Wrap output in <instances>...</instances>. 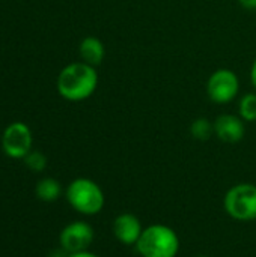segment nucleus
<instances>
[{"mask_svg":"<svg viewBox=\"0 0 256 257\" xmlns=\"http://www.w3.org/2000/svg\"><path fill=\"white\" fill-rule=\"evenodd\" d=\"M56 87L59 95L66 101H84L91 98L98 87V72L95 66L84 62L69 63L59 72Z\"/></svg>","mask_w":256,"mask_h":257,"instance_id":"nucleus-1","label":"nucleus"},{"mask_svg":"<svg viewBox=\"0 0 256 257\" xmlns=\"http://www.w3.org/2000/svg\"><path fill=\"white\" fill-rule=\"evenodd\" d=\"M136 248L142 257H177L180 238L169 226L151 224L143 229Z\"/></svg>","mask_w":256,"mask_h":257,"instance_id":"nucleus-2","label":"nucleus"},{"mask_svg":"<svg viewBox=\"0 0 256 257\" xmlns=\"http://www.w3.org/2000/svg\"><path fill=\"white\" fill-rule=\"evenodd\" d=\"M71 206L84 215H95L104 206V193L98 184L91 179L80 178L69 184L66 191Z\"/></svg>","mask_w":256,"mask_h":257,"instance_id":"nucleus-3","label":"nucleus"},{"mask_svg":"<svg viewBox=\"0 0 256 257\" xmlns=\"http://www.w3.org/2000/svg\"><path fill=\"white\" fill-rule=\"evenodd\" d=\"M225 211L238 221H252L256 218V185L237 184L231 187L223 200Z\"/></svg>","mask_w":256,"mask_h":257,"instance_id":"nucleus-4","label":"nucleus"},{"mask_svg":"<svg viewBox=\"0 0 256 257\" xmlns=\"http://www.w3.org/2000/svg\"><path fill=\"white\" fill-rule=\"evenodd\" d=\"M205 89L214 104H229L240 92V80L232 69L219 68L208 77Z\"/></svg>","mask_w":256,"mask_h":257,"instance_id":"nucleus-5","label":"nucleus"},{"mask_svg":"<svg viewBox=\"0 0 256 257\" xmlns=\"http://www.w3.org/2000/svg\"><path fill=\"white\" fill-rule=\"evenodd\" d=\"M2 146L5 154L11 158L26 157L32 148V133L29 126L23 122L11 123L3 133Z\"/></svg>","mask_w":256,"mask_h":257,"instance_id":"nucleus-6","label":"nucleus"},{"mask_svg":"<svg viewBox=\"0 0 256 257\" xmlns=\"http://www.w3.org/2000/svg\"><path fill=\"white\" fill-rule=\"evenodd\" d=\"M94 241V230L84 221H75L68 224L60 233V244L65 251L71 254L86 251Z\"/></svg>","mask_w":256,"mask_h":257,"instance_id":"nucleus-7","label":"nucleus"},{"mask_svg":"<svg viewBox=\"0 0 256 257\" xmlns=\"http://www.w3.org/2000/svg\"><path fill=\"white\" fill-rule=\"evenodd\" d=\"M213 123H214V136H217L219 140H222L223 143L234 145L243 140L244 137L246 126H244V120L240 116L225 113L217 116Z\"/></svg>","mask_w":256,"mask_h":257,"instance_id":"nucleus-8","label":"nucleus"},{"mask_svg":"<svg viewBox=\"0 0 256 257\" xmlns=\"http://www.w3.org/2000/svg\"><path fill=\"white\" fill-rule=\"evenodd\" d=\"M143 232L140 220L133 214H121L113 221L115 238L125 245H136Z\"/></svg>","mask_w":256,"mask_h":257,"instance_id":"nucleus-9","label":"nucleus"},{"mask_svg":"<svg viewBox=\"0 0 256 257\" xmlns=\"http://www.w3.org/2000/svg\"><path fill=\"white\" fill-rule=\"evenodd\" d=\"M78 53H80L81 62L92 65V66H97V65H101V62L104 60L106 48H104V44L98 38L86 36L80 42Z\"/></svg>","mask_w":256,"mask_h":257,"instance_id":"nucleus-10","label":"nucleus"},{"mask_svg":"<svg viewBox=\"0 0 256 257\" xmlns=\"http://www.w3.org/2000/svg\"><path fill=\"white\" fill-rule=\"evenodd\" d=\"M190 134L193 139L199 142H205L211 136H214V123L205 117H198L190 125Z\"/></svg>","mask_w":256,"mask_h":257,"instance_id":"nucleus-11","label":"nucleus"},{"mask_svg":"<svg viewBox=\"0 0 256 257\" xmlns=\"http://www.w3.org/2000/svg\"><path fill=\"white\" fill-rule=\"evenodd\" d=\"M238 116L244 122H256V92L241 96L238 102Z\"/></svg>","mask_w":256,"mask_h":257,"instance_id":"nucleus-12","label":"nucleus"},{"mask_svg":"<svg viewBox=\"0 0 256 257\" xmlns=\"http://www.w3.org/2000/svg\"><path fill=\"white\" fill-rule=\"evenodd\" d=\"M36 194L41 200L53 202L60 194V184L54 179H42L36 187Z\"/></svg>","mask_w":256,"mask_h":257,"instance_id":"nucleus-13","label":"nucleus"},{"mask_svg":"<svg viewBox=\"0 0 256 257\" xmlns=\"http://www.w3.org/2000/svg\"><path fill=\"white\" fill-rule=\"evenodd\" d=\"M26 164L29 169L35 170V172H41L44 170V167L47 166V158L41 154V152H29L26 155Z\"/></svg>","mask_w":256,"mask_h":257,"instance_id":"nucleus-14","label":"nucleus"},{"mask_svg":"<svg viewBox=\"0 0 256 257\" xmlns=\"http://www.w3.org/2000/svg\"><path fill=\"white\" fill-rule=\"evenodd\" d=\"M238 3L247 11H256V0H238Z\"/></svg>","mask_w":256,"mask_h":257,"instance_id":"nucleus-15","label":"nucleus"},{"mask_svg":"<svg viewBox=\"0 0 256 257\" xmlns=\"http://www.w3.org/2000/svg\"><path fill=\"white\" fill-rule=\"evenodd\" d=\"M250 83H252V86H253V89H255L256 92V59L253 60L252 68H250Z\"/></svg>","mask_w":256,"mask_h":257,"instance_id":"nucleus-16","label":"nucleus"},{"mask_svg":"<svg viewBox=\"0 0 256 257\" xmlns=\"http://www.w3.org/2000/svg\"><path fill=\"white\" fill-rule=\"evenodd\" d=\"M69 257H100L97 256V254H94V253H89L88 250L86 251H80V253H74V254H71Z\"/></svg>","mask_w":256,"mask_h":257,"instance_id":"nucleus-17","label":"nucleus"},{"mask_svg":"<svg viewBox=\"0 0 256 257\" xmlns=\"http://www.w3.org/2000/svg\"><path fill=\"white\" fill-rule=\"evenodd\" d=\"M198 257H207V256H198Z\"/></svg>","mask_w":256,"mask_h":257,"instance_id":"nucleus-18","label":"nucleus"}]
</instances>
